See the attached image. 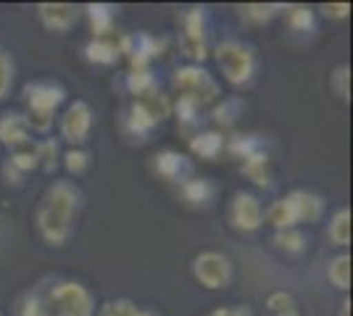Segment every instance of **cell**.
Returning <instances> with one entry per match:
<instances>
[{
	"label": "cell",
	"mask_w": 353,
	"mask_h": 316,
	"mask_svg": "<svg viewBox=\"0 0 353 316\" xmlns=\"http://www.w3.org/2000/svg\"><path fill=\"white\" fill-rule=\"evenodd\" d=\"M85 203V196L74 180H53L43 193V200L34 211V227L48 245L61 248L72 240L77 216Z\"/></svg>",
	"instance_id": "cell-1"
},
{
	"label": "cell",
	"mask_w": 353,
	"mask_h": 316,
	"mask_svg": "<svg viewBox=\"0 0 353 316\" xmlns=\"http://www.w3.org/2000/svg\"><path fill=\"white\" fill-rule=\"evenodd\" d=\"M214 61L219 66L221 76L232 87H248V85H253L256 74H259V66H261L256 45H250L245 40H237V37L221 40L219 45L214 48Z\"/></svg>",
	"instance_id": "cell-2"
},
{
	"label": "cell",
	"mask_w": 353,
	"mask_h": 316,
	"mask_svg": "<svg viewBox=\"0 0 353 316\" xmlns=\"http://www.w3.org/2000/svg\"><path fill=\"white\" fill-rule=\"evenodd\" d=\"M324 213V200L311 190H290L285 198H277L264 211V222L274 229H293L303 222H319Z\"/></svg>",
	"instance_id": "cell-3"
},
{
	"label": "cell",
	"mask_w": 353,
	"mask_h": 316,
	"mask_svg": "<svg viewBox=\"0 0 353 316\" xmlns=\"http://www.w3.org/2000/svg\"><path fill=\"white\" fill-rule=\"evenodd\" d=\"M43 298L48 316H95V295L79 280H56L45 285Z\"/></svg>",
	"instance_id": "cell-4"
},
{
	"label": "cell",
	"mask_w": 353,
	"mask_h": 316,
	"mask_svg": "<svg viewBox=\"0 0 353 316\" xmlns=\"http://www.w3.org/2000/svg\"><path fill=\"white\" fill-rule=\"evenodd\" d=\"M208 37H211V19H208L206 6H195L188 14L182 16V34H179V48L182 53L190 59V63L203 66V61L211 53L208 45Z\"/></svg>",
	"instance_id": "cell-5"
},
{
	"label": "cell",
	"mask_w": 353,
	"mask_h": 316,
	"mask_svg": "<svg viewBox=\"0 0 353 316\" xmlns=\"http://www.w3.org/2000/svg\"><path fill=\"white\" fill-rule=\"evenodd\" d=\"M172 85L179 92V98H192L195 103L201 105H208L221 98L219 82L208 74L203 66H198V63L179 66L174 72V76H172Z\"/></svg>",
	"instance_id": "cell-6"
},
{
	"label": "cell",
	"mask_w": 353,
	"mask_h": 316,
	"mask_svg": "<svg viewBox=\"0 0 353 316\" xmlns=\"http://www.w3.org/2000/svg\"><path fill=\"white\" fill-rule=\"evenodd\" d=\"M192 277L206 290H224L235 277L232 258L221 251H203L192 258Z\"/></svg>",
	"instance_id": "cell-7"
},
{
	"label": "cell",
	"mask_w": 353,
	"mask_h": 316,
	"mask_svg": "<svg viewBox=\"0 0 353 316\" xmlns=\"http://www.w3.org/2000/svg\"><path fill=\"white\" fill-rule=\"evenodd\" d=\"M24 103L27 114H43V116H56L59 108L66 103V87L56 79H34L24 85Z\"/></svg>",
	"instance_id": "cell-8"
},
{
	"label": "cell",
	"mask_w": 353,
	"mask_h": 316,
	"mask_svg": "<svg viewBox=\"0 0 353 316\" xmlns=\"http://www.w3.org/2000/svg\"><path fill=\"white\" fill-rule=\"evenodd\" d=\"M227 219L235 232L253 235L264 227V206H261L259 196H253L248 190H237L227 206Z\"/></svg>",
	"instance_id": "cell-9"
},
{
	"label": "cell",
	"mask_w": 353,
	"mask_h": 316,
	"mask_svg": "<svg viewBox=\"0 0 353 316\" xmlns=\"http://www.w3.org/2000/svg\"><path fill=\"white\" fill-rule=\"evenodd\" d=\"M92 121H95L92 105L88 101H72L59 121L61 140H66L72 148H82L92 132Z\"/></svg>",
	"instance_id": "cell-10"
},
{
	"label": "cell",
	"mask_w": 353,
	"mask_h": 316,
	"mask_svg": "<svg viewBox=\"0 0 353 316\" xmlns=\"http://www.w3.org/2000/svg\"><path fill=\"white\" fill-rule=\"evenodd\" d=\"M119 124H121V132L130 137V140L145 143L148 137L153 135V129L161 124V119L148 108L145 101H132V103L121 111Z\"/></svg>",
	"instance_id": "cell-11"
},
{
	"label": "cell",
	"mask_w": 353,
	"mask_h": 316,
	"mask_svg": "<svg viewBox=\"0 0 353 316\" xmlns=\"http://www.w3.org/2000/svg\"><path fill=\"white\" fill-rule=\"evenodd\" d=\"M150 169L156 171V177H161L163 182H172L176 187L182 182H188L190 177H195V164H192L185 153L172 151V148L156 153L153 161H150Z\"/></svg>",
	"instance_id": "cell-12"
},
{
	"label": "cell",
	"mask_w": 353,
	"mask_h": 316,
	"mask_svg": "<svg viewBox=\"0 0 353 316\" xmlns=\"http://www.w3.org/2000/svg\"><path fill=\"white\" fill-rule=\"evenodd\" d=\"M34 11L45 30L56 32V34H66L69 30H74L82 16V8L74 3H37Z\"/></svg>",
	"instance_id": "cell-13"
},
{
	"label": "cell",
	"mask_w": 353,
	"mask_h": 316,
	"mask_svg": "<svg viewBox=\"0 0 353 316\" xmlns=\"http://www.w3.org/2000/svg\"><path fill=\"white\" fill-rule=\"evenodd\" d=\"M32 140V132H30V124H27V116L21 114V111H6L3 116H0V143L6 145V148H24L27 143Z\"/></svg>",
	"instance_id": "cell-14"
},
{
	"label": "cell",
	"mask_w": 353,
	"mask_h": 316,
	"mask_svg": "<svg viewBox=\"0 0 353 316\" xmlns=\"http://www.w3.org/2000/svg\"><path fill=\"white\" fill-rule=\"evenodd\" d=\"M82 11L88 16L90 30H92L95 40H105V37L114 34L117 16H119L117 6H111V3H88V6H82Z\"/></svg>",
	"instance_id": "cell-15"
},
{
	"label": "cell",
	"mask_w": 353,
	"mask_h": 316,
	"mask_svg": "<svg viewBox=\"0 0 353 316\" xmlns=\"http://www.w3.org/2000/svg\"><path fill=\"white\" fill-rule=\"evenodd\" d=\"M179 196L192 209H208L214 203V198H216V187L206 177H198L195 174V177H190L188 182L179 185Z\"/></svg>",
	"instance_id": "cell-16"
},
{
	"label": "cell",
	"mask_w": 353,
	"mask_h": 316,
	"mask_svg": "<svg viewBox=\"0 0 353 316\" xmlns=\"http://www.w3.org/2000/svg\"><path fill=\"white\" fill-rule=\"evenodd\" d=\"M37 156L32 148H19L8 156V161L3 164V177L8 185H21V177H27L30 171L37 169Z\"/></svg>",
	"instance_id": "cell-17"
},
{
	"label": "cell",
	"mask_w": 353,
	"mask_h": 316,
	"mask_svg": "<svg viewBox=\"0 0 353 316\" xmlns=\"http://www.w3.org/2000/svg\"><path fill=\"white\" fill-rule=\"evenodd\" d=\"M82 56L88 63H95V66H117L119 59H121V50L111 37H105V40L92 37L88 45L82 48Z\"/></svg>",
	"instance_id": "cell-18"
},
{
	"label": "cell",
	"mask_w": 353,
	"mask_h": 316,
	"mask_svg": "<svg viewBox=\"0 0 353 316\" xmlns=\"http://www.w3.org/2000/svg\"><path fill=\"white\" fill-rule=\"evenodd\" d=\"M243 111H245V101L240 95H227V98H221L219 103L214 105L211 119L221 129H232L237 124V119L243 116Z\"/></svg>",
	"instance_id": "cell-19"
},
{
	"label": "cell",
	"mask_w": 353,
	"mask_h": 316,
	"mask_svg": "<svg viewBox=\"0 0 353 316\" xmlns=\"http://www.w3.org/2000/svg\"><path fill=\"white\" fill-rule=\"evenodd\" d=\"M190 151L195 156H201L203 161H216L224 151V135L221 132H214V129H206V132H195L190 137Z\"/></svg>",
	"instance_id": "cell-20"
},
{
	"label": "cell",
	"mask_w": 353,
	"mask_h": 316,
	"mask_svg": "<svg viewBox=\"0 0 353 316\" xmlns=\"http://www.w3.org/2000/svg\"><path fill=\"white\" fill-rule=\"evenodd\" d=\"M159 76L153 74L150 69H140V72H130L124 76V90L134 95V101H143V98H150L159 92Z\"/></svg>",
	"instance_id": "cell-21"
},
{
	"label": "cell",
	"mask_w": 353,
	"mask_h": 316,
	"mask_svg": "<svg viewBox=\"0 0 353 316\" xmlns=\"http://www.w3.org/2000/svg\"><path fill=\"white\" fill-rule=\"evenodd\" d=\"M240 171L248 177L256 187H264V190H269L272 187V171H269V153L266 151H259L253 153L250 158H245L243 161V166H240Z\"/></svg>",
	"instance_id": "cell-22"
},
{
	"label": "cell",
	"mask_w": 353,
	"mask_h": 316,
	"mask_svg": "<svg viewBox=\"0 0 353 316\" xmlns=\"http://www.w3.org/2000/svg\"><path fill=\"white\" fill-rule=\"evenodd\" d=\"M285 21L295 34H314L316 32V16L309 6H285Z\"/></svg>",
	"instance_id": "cell-23"
},
{
	"label": "cell",
	"mask_w": 353,
	"mask_h": 316,
	"mask_svg": "<svg viewBox=\"0 0 353 316\" xmlns=\"http://www.w3.org/2000/svg\"><path fill=\"white\" fill-rule=\"evenodd\" d=\"M327 238L332 245L338 248H348L351 245V209H338L330 216V224H327Z\"/></svg>",
	"instance_id": "cell-24"
},
{
	"label": "cell",
	"mask_w": 353,
	"mask_h": 316,
	"mask_svg": "<svg viewBox=\"0 0 353 316\" xmlns=\"http://www.w3.org/2000/svg\"><path fill=\"white\" fill-rule=\"evenodd\" d=\"M272 242H274L277 251L288 253V256H301V253H306V248H309V238H306L298 227H293V229H277Z\"/></svg>",
	"instance_id": "cell-25"
},
{
	"label": "cell",
	"mask_w": 353,
	"mask_h": 316,
	"mask_svg": "<svg viewBox=\"0 0 353 316\" xmlns=\"http://www.w3.org/2000/svg\"><path fill=\"white\" fill-rule=\"evenodd\" d=\"M43 282L32 290H24L14 303V316H48L43 298Z\"/></svg>",
	"instance_id": "cell-26"
},
{
	"label": "cell",
	"mask_w": 353,
	"mask_h": 316,
	"mask_svg": "<svg viewBox=\"0 0 353 316\" xmlns=\"http://www.w3.org/2000/svg\"><path fill=\"white\" fill-rule=\"evenodd\" d=\"M282 11H285L282 3H245L240 6V19L248 24H269Z\"/></svg>",
	"instance_id": "cell-27"
},
{
	"label": "cell",
	"mask_w": 353,
	"mask_h": 316,
	"mask_svg": "<svg viewBox=\"0 0 353 316\" xmlns=\"http://www.w3.org/2000/svg\"><path fill=\"white\" fill-rule=\"evenodd\" d=\"M98 316H161L153 308H145V306H137L130 298H117V301H105L101 308H98Z\"/></svg>",
	"instance_id": "cell-28"
},
{
	"label": "cell",
	"mask_w": 353,
	"mask_h": 316,
	"mask_svg": "<svg viewBox=\"0 0 353 316\" xmlns=\"http://www.w3.org/2000/svg\"><path fill=\"white\" fill-rule=\"evenodd\" d=\"M224 148L232 153L235 158H240V161H245V158H250L253 153L264 151V140L259 135H230V140H224Z\"/></svg>",
	"instance_id": "cell-29"
},
{
	"label": "cell",
	"mask_w": 353,
	"mask_h": 316,
	"mask_svg": "<svg viewBox=\"0 0 353 316\" xmlns=\"http://www.w3.org/2000/svg\"><path fill=\"white\" fill-rule=\"evenodd\" d=\"M172 111H176L179 127H182L185 132H190V129H195V127L201 124V111H203V105L195 103L192 98H179V95H176V101L172 103Z\"/></svg>",
	"instance_id": "cell-30"
},
{
	"label": "cell",
	"mask_w": 353,
	"mask_h": 316,
	"mask_svg": "<svg viewBox=\"0 0 353 316\" xmlns=\"http://www.w3.org/2000/svg\"><path fill=\"white\" fill-rule=\"evenodd\" d=\"M34 156H37V164L43 166L45 171H56L59 169V158H61V143L56 137H45V140H37L34 143Z\"/></svg>",
	"instance_id": "cell-31"
},
{
	"label": "cell",
	"mask_w": 353,
	"mask_h": 316,
	"mask_svg": "<svg viewBox=\"0 0 353 316\" xmlns=\"http://www.w3.org/2000/svg\"><path fill=\"white\" fill-rule=\"evenodd\" d=\"M266 311L272 316H301L298 301L293 298V293L288 290H274L266 295Z\"/></svg>",
	"instance_id": "cell-32"
},
{
	"label": "cell",
	"mask_w": 353,
	"mask_h": 316,
	"mask_svg": "<svg viewBox=\"0 0 353 316\" xmlns=\"http://www.w3.org/2000/svg\"><path fill=\"white\" fill-rule=\"evenodd\" d=\"M327 277H330V282L338 290H348L351 287V256L348 253H338L330 261V266H327Z\"/></svg>",
	"instance_id": "cell-33"
},
{
	"label": "cell",
	"mask_w": 353,
	"mask_h": 316,
	"mask_svg": "<svg viewBox=\"0 0 353 316\" xmlns=\"http://www.w3.org/2000/svg\"><path fill=\"white\" fill-rule=\"evenodd\" d=\"M16 82V61L8 48L0 45V103L11 95Z\"/></svg>",
	"instance_id": "cell-34"
},
{
	"label": "cell",
	"mask_w": 353,
	"mask_h": 316,
	"mask_svg": "<svg viewBox=\"0 0 353 316\" xmlns=\"http://www.w3.org/2000/svg\"><path fill=\"white\" fill-rule=\"evenodd\" d=\"M90 153L85 151V148H69L66 153H61V164H63V169L69 171V174H74V177H79V174H85L90 169Z\"/></svg>",
	"instance_id": "cell-35"
},
{
	"label": "cell",
	"mask_w": 353,
	"mask_h": 316,
	"mask_svg": "<svg viewBox=\"0 0 353 316\" xmlns=\"http://www.w3.org/2000/svg\"><path fill=\"white\" fill-rule=\"evenodd\" d=\"M330 87L338 95L340 101H351V66L348 63H340L332 69L330 74Z\"/></svg>",
	"instance_id": "cell-36"
},
{
	"label": "cell",
	"mask_w": 353,
	"mask_h": 316,
	"mask_svg": "<svg viewBox=\"0 0 353 316\" xmlns=\"http://www.w3.org/2000/svg\"><path fill=\"white\" fill-rule=\"evenodd\" d=\"M322 14L327 19H335V21H343L351 16V3H324Z\"/></svg>",
	"instance_id": "cell-37"
},
{
	"label": "cell",
	"mask_w": 353,
	"mask_h": 316,
	"mask_svg": "<svg viewBox=\"0 0 353 316\" xmlns=\"http://www.w3.org/2000/svg\"><path fill=\"white\" fill-rule=\"evenodd\" d=\"M211 316H250V311L243 308V306H221Z\"/></svg>",
	"instance_id": "cell-38"
},
{
	"label": "cell",
	"mask_w": 353,
	"mask_h": 316,
	"mask_svg": "<svg viewBox=\"0 0 353 316\" xmlns=\"http://www.w3.org/2000/svg\"><path fill=\"white\" fill-rule=\"evenodd\" d=\"M338 316H351V301H343V308H340Z\"/></svg>",
	"instance_id": "cell-39"
}]
</instances>
